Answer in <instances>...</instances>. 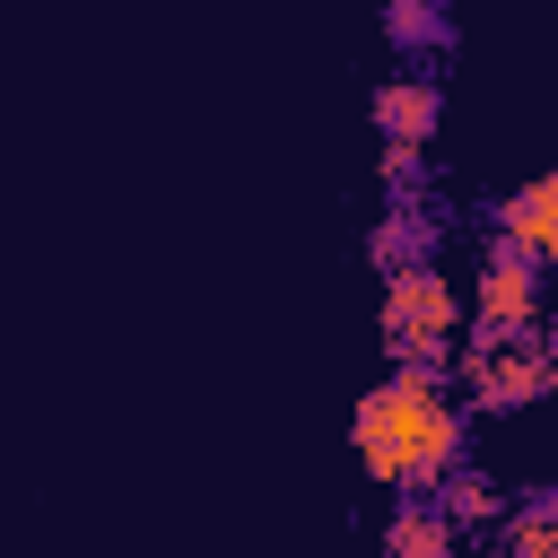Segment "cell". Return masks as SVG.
Listing matches in <instances>:
<instances>
[{
  "label": "cell",
  "instance_id": "cell-10",
  "mask_svg": "<svg viewBox=\"0 0 558 558\" xmlns=\"http://www.w3.org/2000/svg\"><path fill=\"white\" fill-rule=\"evenodd\" d=\"M392 35H401V44H436V35H445L436 0H392Z\"/></svg>",
  "mask_w": 558,
  "mask_h": 558
},
{
  "label": "cell",
  "instance_id": "cell-3",
  "mask_svg": "<svg viewBox=\"0 0 558 558\" xmlns=\"http://www.w3.org/2000/svg\"><path fill=\"white\" fill-rule=\"evenodd\" d=\"M462 375H471V401H488V410H514V401L549 392V357H541L532 331H506V340H480V331H471Z\"/></svg>",
  "mask_w": 558,
  "mask_h": 558
},
{
  "label": "cell",
  "instance_id": "cell-9",
  "mask_svg": "<svg viewBox=\"0 0 558 558\" xmlns=\"http://www.w3.org/2000/svg\"><path fill=\"white\" fill-rule=\"evenodd\" d=\"M506 549H514V558H558V497L523 506V514L506 523Z\"/></svg>",
  "mask_w": 558,
  "mask_h": 558
},
{
  "label": "cell",
  "instance_id": "cell-8",
  "mask_svg": "<svg viewBox=\"0 0 558 558\" xmlns=\"http://www.w3.org/2000/svg\"><path fill=\"white\" fill-rule=\"evenodd\" d=\"M436 506H445V523H453V532H462V523H497V488H488L480 471H445Z\"/></svg>",
  "mask_w": 558,
  "mask_h": 558
},
{
  "label": "cell",
  "instance_id": "cell-1",
  "mask_svg": "<svg viewBox=\"0 0 558 558\" xmlns=\"http://www.w3.org/2000/svg\"><path fill=\"white\" fill-rule=\"evenodd\" d=\"M349 436H357L366 480H384V488H418V497H436L445 471L462 462V418H453L436 366H392V375L357 401Z\"/></svg>",
  "mask_w": 558,
  "mask_h": 558
},
{
  "label": "cell",
  "instance_id": "cell-4",
  "mask_svg": "<svg viewBox=\"0 0 558 558\" xmlns=\"http://www.w3.org/2000/svg\"><path fill=\"white\" fill-rule=\"evenodd\" d=\"M532 314H541V262L497 235V253H488V270H480V340L532 331Z\"/></svg>",
  "mask_w": 558,
  "mask_h": 558
},
{
  "label": "cell",
  "instance_id": "cell-6",
  "mask_svg": "<svg viewBox=\"0 0 558 558\" xmlns=\"http://www.w3.org/2000/svg\"><path fill=\"white\" fill-rule=\"evenodd\" d=\"M436 113H445V96H436V78H418V70H401V78H384V87H375V131H384V140L427 148Z\"/></svg>",
  "mask_w": 558,
  "mask_h": 558
},
{
  "label": "cell",
  "instance_id": "cell-11",
  "mask_svg": "<svg viewBox=\"0 0 558 558\" xmlns=\"http://www.w3.org/2000/svg\"><path fill=\"white\" fill-rule=\"evenodd\" d=\"M384 174L410 183V174H418V148H410V140H384Z\"/></svg>",
  "mask_w": 558,
  "mask_h": 558
},
{
  "label": "cell",
  "instance_id": "cell-5",
  "mask_svg": "<svg viewBox=\"0 0 558 558\" xmlns=\"http://www.w3.org/2000/svg\"><path fill=\"white\" fill-rule=\"evenodd\" d=\"M497 235L549 270V262H558V174H532V183H514V192L497 201Z\"/></svg>",
  "mask_w": 558,
  "mask_h": 558
},
{
  "label": "cell",
  "instance_id": "cell-2",
  "mask_svg": "<svg viewBox=\"0 0 558 558\" xmlns=\"http://www.w3.org/2000/svg\"><path fill=\"white\" fill-rule=\"evenodd\" d=\"M462 323V296L436 262H401L384 270V349L401 366H445V340Z\"/></svg>",
  "mask_w": 558,
  "mask_h": 558
},
{
  "label": "cell",
  "instance_id": "cell-7",
  "mask_svg": "<svg viewBox=\"0 0 558 558\" xmlns=\"http://www.w3.org/2000/svg\"><path fill=\"white\" fill-rule=\"evenodd\" d=\"M384 549H392V558H453V523H445V506H436V497H410V506H392V523H384Z\"/></svg>",
  "mask_w": 558,
  "mask_h": 558
}]
</instances>
